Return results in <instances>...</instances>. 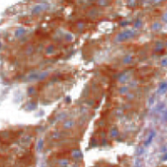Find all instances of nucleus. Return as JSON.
Returning a JSON list of instances; mask_svg holds the SVG:
<instances>
[{"label": "nucleus", "instance_id": "obj_1", "mask_svg": "<svg viewBox=\"0 0 167 167\" xmlns=\"http://www.w3.org/2000/svg\"><path fill=\"white\" fill-rule=\"evenodd\" d=\"M166 89H167V83H163L160 87V91H165Z\"/></svg>", "mask_w": 167, "mask_h": 167}, {"label": "nucleus", "instance_id": "obj_2", "mask_svg": "<svg viewBox=\"0 0 167 167\" xmlns=\"http://www.w3.org/2000/svg\"><path fill=\"white\" fill-rule=\"evenodd\" d=\"M163 159H164V160H167V154H166L164 156V157H163Z\"/></svg>", "mask_w": 167, "mask_h": 167}]
</instances>
